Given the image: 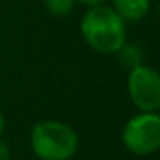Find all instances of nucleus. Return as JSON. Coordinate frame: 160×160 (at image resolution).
Listing matches in <instances>:
<instances>
[{
  "label": "nucleus",
  "mask_w": 160,
  "mask_h": 160,
  "mask_svg": "<svg viewBox=\"0 0 160 160\" xmlns=\"http://www.w3.org/2000/svg\"><path fill=\"white\" fill-rule=\"evenodd\" d=\"M83 38L100 53H117L126 43V21L107 5H95L81 21Z\"/></svg>",
  "instance_id": "1"
},
{
  "label": "nucleus",
  "mask_w": 160,
  "mask_h": 160,
  "mask_svg": "<svg viewBox=\"0 0 160 160\" xmlns=\"http://www.w3.org/2000/svg\"><path fill=\"white\" fill-rule=\"evenodd\" d=\"M78 146V134L64 122L43 121L31 131V148L42 160H69Z\"/></svg>",
  "instance_id": "2"
},
{
  "label": "nucleus",
  "mask_w": 160,
  "mask_h": 160,
  "mask_svg": "<svg viewBox=\"0 0 160 160\" xmlns=\"http://www.w3.org/2000/svg\"><path fill=\"white\" fill-rule=\"evenodd\" d=\"M122 143L134 155H152L160 146V117L143 112L131 117L122 129Z\"/></svg>",
  "instance_id": "3"
},
{
  "label": "nucleus",
  "mask_w": 160,
  "mask_h": 160,
  "mask_svg": "<svg viewBox=\"0 0 160 160\" xmlns=\"http://www.w3.org/2000/svg\"><path fill=\"white\" fill-rule=\"evenodd\" d=\"M128 93L141 112H155L160 107V78L148 66H134L128 76Z\"/></svg>",
  "instance_id": "4"
},
{
  "label": "nucleus",
  "mask_w": 160,
  "mask_h": 160,
  "mask_svg": "<svg viewBox=\"0 0 160 160\" xmlns=\"http://www.w3.org/2000/svg\"><path fill=\"white\" fill-rule=\"evenodd\" d=\"M112 9H114L124 21L138 22L139 19H143L148 14L150 0H114Z\"/></svg>",
  "instance_id": "5"
},
{
  "label": "nucleus",
  "mask_w": 160,
  "mask_h": 160,
  "mask_svg": "<svg viewBox=\"0 0 160 160\" xmlns=\"http://www.w3.org/2000/svg\"><path fill=\"white\" fill-rule=\"evenodd\" d=\"M76 0H47V9L53 16H67L74 7Z\"/></svg>",
  "instance_id": "6"
},
{
  "label": "nucleus",
  "mask_w": 160,
  "mask_h": 160,
  "mask_svg": "<svg viewBox=\"0 0 160 160\" xmlns=\"http://www.w3.org/2000/svg\"><path fill=\"white\" fill-rule=\"evenodd\" d=\"M11 158V150L4 141H0V160H9Z\"/></svg>",
  "instance_id": "7"
},
{
  "label": "nucleus",
  "mask_w": 160,
  "mask_h": 160,
  "mask_svg": "<svg viewBox=\"0 0 160 160\" xmlns=\"http://www.w3.org/2000/svg\"><path fill=\"white\" fill-rule=\"evenodd\" d=\"M76 2H79V4H83V5H88V7H95V5L105 4L107 0H76Z\"/></svg>",
  "instance_id": "8"
},
{
  "label": "nucleus",
  "mask_w": 160,
  "mask_h": 160,
  "mask_svg": "<svg viewBox=\"0 0 160 160\" xmlns=\"http://www.w3.org/2000/svg\"><path fill=\"white\" fill-rule=\"evenodd\" d=\"M2 131H4V115L0 112V134H2Z\"/></svg>",
  "instance_id": "9"
}]
</instances>
